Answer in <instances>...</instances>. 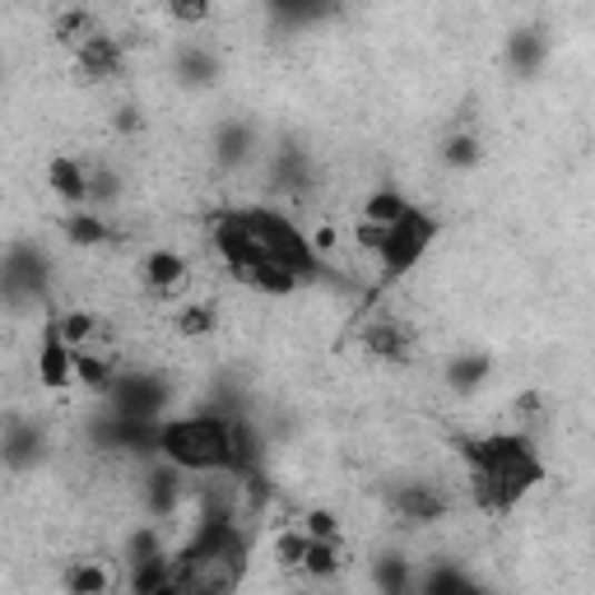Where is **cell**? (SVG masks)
<instances>
[{"instance_id": "35", "label": "cell", "mask_w": 595, "mask_h": 595, "mask_svg": "<svg viewBox=\"0 0 595 595\" xmlns=\"http://www.w3.org/2000/svg\"><path fill=\"white\" fill-rule=\"evenodd\" d=\"M354 238H358V247H364V251H381V242H386V224H373V219H358L354 224Z\"/></svg>"}, {"instance_id": "12", "label": "cell", "mask_w": 595, "mask_h": 595, "mask_svg": "<svg viewBox=\"0 0 595 595\" xmlns=\"http://www.w3.org/2000/svg\"><path fill=\"white\" fill-rule=\"evenodd\" d=\"M187 256L182 251H172V247H159V251H149L145 261H140V279H145V289L149 294H159V298H172L177 289L187 284Z\"/></svg>"}, {"instance_id": "17", "label": "cell", "mask_w": 595, "mask_h": 595, "mask_svg": "<svg viewBox=\"0 0 595 595\" xmlns=\"http://www.w3.org/2000/svg\"><path fill=\"white\" fill-rule=\"evenodd\" d=\"M270 187H275V191H303V187H313V163H307V149L284 145V149L275 153V163H270Z\"/></svg>"}, {"instance_id": "36", "label": "cell", "mask_w": 595, "mask_h": 595, "mask_svg": "<svg viewBox=\"0 0 595 595\" xmlns=\"http://www.w3.org/2000/svg\"><path fill=\"white\" fill-rule=\"evenodd\" d=\"M112 126H117V131H140V117H136V108H121Z\"/></svg>"}, {"instance_id": "5", "label": "cell", "mask_w": 595, "mask_h": 595, "mask_svg": "<svg viewBox=\"0 0 595 595\" xmlns=\"http://www.w3.org/2000/svg\"><path fill=\"white\" fill-rule=\"evenodd\" d=\"M108 409L112 414H136V419H163L172 400V386L159 373H112L108 381Z\"/></svg>"}, {"instance_id": "6", "label": "cell", "mask_w": 595, "mask_h": 595, "mask_svg": "<svg viewBox=\"0 0 595 595\" xmlns=\"http://www.w3.org/2000/svg\"><path fill=\"white\" fill-rule=\"evenodd\" d=\"M47 460V428L29 414H6L0 419V465L14 475H29Z\"/></svg>"}, {"instance_id": "26", "label": "cell", "mask_w": 595, "mask_h": 595, "mask_svg": "<svg viewBox=\"0 0 595 595\" xmlns=\"http://www.w3.org/2000/svg\"><path fill=\"white\" fill-rule=\"evenodd\" d=\"M75 381L102 396V391H108V381H112V364H108V358H98V354H89V349L80 345V349H75Z\"/></svg>"}, {"instance_id": "30", "label": "cell", "mask_w": 595, "mask_h": 595, "mask_svg": "<svg viewBox=\"0 0 595 595\" xmlns=\"http://www.w3.org/2000/svg\"><path fill=\"white\" fill-rule=\"evenodd\" d=\"M89 33H98V23H93L89 10H66L57 19V42H66V47H80Z\"/></svg>"}, {"instance_id": "27", "label": "cell", "mask_w": 595, "mask_h": 595, "mask_svg": "<svg viewBox=\"0 0 595 595\" xmlns=\"http://www.w3.org/2000/svg\"><path fill=\"white\" fill-rule=\"evenodd\" d=\"M177 326H182V335H191V340H205V335H215V326H219L215 303H187L182 317H177Z\"/></svg>"}, {"instance_id": "1", "label": "cell", "mask_w": 595, "mask_h": 595, "mask_svg": "<svg viewBox=\"0 0 595 595\" xmlns=\"http://www.w3.org/2000/svg\"><path fill=\"white\" fill-rule=\"evenodd\" d=\"M456 452L470 475V498L488 516H507L535 484H545L549 465L535 452L530 433H484V437H456Z\"/></svg>"}, {"instance_id": "25", "label": "cell", "mask_w": 595, "mask_h": 595, "mask_svg": "<svg viewBox=\"0 0 595 595\" xmlns=\"http://www.w3.org/2000/svg\"><path fill=\"white\" fill-rule=\"evenodd\" d=\"M405 210H409V196H400L396 187H377L364 200V219H373V224H396Z\"/></svg>"}, {"instance_id": "16", "label": "cell", "mask_w": 595, "mask_h": 595, "mask_svg": "<svg viewBox=\"0 0 595 595\" xmlns=\"http://www.w3.org/2000/svg\"><path fill=\"white\" fill-rule=\"evenodd\" d=\"M47 187L66 205H89V168L80 159H70V153H61V159L47 163Z\"/></svg>"}, {"instance_id": "24", "label": "cell", "mask_w": 595, "mask_h": 595, "mask_svg": "<svg viewBox=\"0 0 595 595\" xmlns=\"http://www.w3.org/2000/svg\"><path fill=\"white\" fill-rule=\"evenodd\" d=\"M340 539H313L307 545V554H303V573L307 577H317V582H326V577H335L340 573Z\"/></svg>"}, {"instance_id": "8", "label": "cell", "mask_w": 595, "mask_h": 595, "mask_svg": "<svg viewBox=\"0 0 595 595\" xmlns=\"http://www.w3.org/2000/svg\"><path fill=\"white\" fill-rule=\"evenodd\" d=\"M75 66H80L85 80H117V75L126 70V47H121V38L98 29L75 47Z\"/></svg>"}, {"instance_id": "2", "label": "cell", "mask_w": 595, "mask_h": 595, "mask_svg": "<svg viewBox=\"0 0 595 595\" xmlns=\"http://www.w3.org/2000/svg\"><path fill=\"white\" fill-rule=\"evenodd\" d=\"M159 456L191 475H232L228 409H205L187 419H159Z\"/></svg>"}, {"instance_id": "7", "label": "cell", "mask_w": 595, "mask_h": 595, "mask_svg": "<svg viewBox=\"0 0 595 595\" xmlns=\"http://www.w3.org/2000/svg\"><path fill=\"white\" fill-rule=\"evenodd\" d=\"M386 507H391L396 522H405V526H433L452 512V498L428 479H405V484H391Z\"/></svg>"}, {"instance_id": "10", "label": "cell", "mask_w": 595, "mask_h": 595, "mask_svg": "<svg viewBox=\"0 0 595 595\" xmlns=\"http://www.w3.org/2000/svg\"><path fill=\"white\" fill-rule=\"evenodd\" d=\"M38 381L47 386V391H66V386L75 381V349L61 340L57 317H51V321L42 326V345H38Z\"/></svg>"}, {"instance_id": "34", "label": "cell", "mask_w": 595, "mask_h": 595, "mask_svg": "<svg viewBox=\"0 0 595 595\" xmlns=\"http://www.w3.org/2000/svg\"><path fill=\"white\" fill-rule=\"evenodd\" d=\"M108 200H117V172L89 168V205H108Z\"/></svg>"}, {"instance_id": "21", "label": "cell", "mask_w": 595, "mask_h": 595, "mask_svg": "<svg viewBox=\"0 0 595 595\" xmlns=\"http://www.w3.org/2000/svg\"><path fill=\"white\" fill-rule=\"evenodd\" d=\"M145 503H149V512H153V516H168V512H177V503H182V470H177L172 460L163 465V470H153V475H149Z\"/></svg>"}, {"instance_id": "13", "label": "cell", "mask_w": 595, "mask_h": 595, "mask_svg": "<svg viewBox=\"0 0 595 595\" xmlns=\"http://www.w3.org/2000/svg\"><path fill=\"white\" fill-rule=\"evenodd\" d=\"M256 145H261V136H256V121L232 117V121H224L215 131V159H219V168H242V163H251Z\"/></svg>"}, {"instance_id": "31", "label": "cell", "mask_w": 595, "mask_h": 595, "mask_svg": "<svg viewBox=\"0 0 595 595\" xmlns=\"http://www.w3.org/2000/svg\"><path fill=\"white\" fill-rule=\"evenodd\" d=\"M112 586V577L102 573V567H89V563H80V567H70L66 573V591H75V595H102Z\"/></svg>"}, {"instance_id": "11", "label": "cell", "mask_w": 595, "mask_h": 595, "mask_svg": "<svg viewBox=\"0 0 595 595\" xmlns=\"http://www.w3.org/2000/svg\"><path fill=\"white\" fill-rule=\"evenodd\" d=\"M364 349L373 358H381V364H409L414 354V330L396 317H373L364 326Z\"/></svg>"}, {"instance_id": "18", "label": "cell", "mask_w": 595, "mask_h": 595, "mask_svg": "<svg viewBox=\"0 0 595 595\" xmlns=\"http://www.w3.org/2000/svg\"><path fill=\"white\" fill-rule=\"evenodd\" d=\"M373 586L377 591H386V595H405V591H414V563H409V554H400V549H391V554H381V558H373Z\"/></svg>"}, {"instance_id": "32", "label": "cell", "mask_w": 595, "mask_h": 595, "mask_svg": "<svg viewBox=\"0 0 595 595\" xmlns=\"http://www.w3.org/2000/svg\"><path fill=\"white\" fill-rule=\"evenodd\" d=\"M163 10L182 23V29H196V23L215 14V0H163Z\"/></svg>"}, {"instance_id": "20", "label": "cell", "mask_w": 595, "mask_h": 595, "mask_svg": "<svg viewBox=\"0 0 595 595\" xmlns=\"http://www.w3.org/2000/svg\"><path fill=\"white\" fill-rule=\"evenodd\" d=\"M414 591H424V595H465V591H479V582L470 573H460L456 563H433L424 577H414Z\"/></svg>"}, {"instance_id": "15", "label": "cell", "mask_w": 595, "mask_h": 595, "mask_svg": "<svg viewBox=\"0 0 595 595\" xmlns=\"http://www.w3.org/2000/svg\"><path fill=\"white\" fill-rule=\"evenodd\" d=\"M224 75V61L215 47H200V42H187L177 47V80L191 85V89H210Z\"/></svg>"}, {"instance_id": "22", "label": "cell", "mask_w": 595, "mask_h": 595, "mask_svg": "<svg viewBox=\"0 0 595 595\" xmlns=\"http://www.w3.org/2000/svg\"><path fill=\"white\" fill-rule=\"evenodd\" d=\"M266 6L284 29H307V23H317L335 10V0H266Z\"/></svg>"}, {"instance_id": "4", "label": "cell", "mask_w": 595, "mask_h": 595, "mask_svg": "<svg viewBox=\"0 0 595 595\" xmlns=\"http://www.w3.org/2000/svg\"><path fill=\"white\" fill-rule=\"evenodd\" d=\"M47 284H51L47 251H38L33 242H14V247L0 251V298H6V303L42 298Z\"/></svg>"}, {"instance_id": "29", "label": "cell", "mask_w": 595, "mask_h": 595, "mask_svg": "<svg viewBox=\"0 0 595 595\" xmlns=\"http://www.w3.org/2000/svg\"><path fill=\"white\" fill-rule=\"evenodd\" d=\"M307 545H313V535H307L303 526H289V530H279V535H275V558H279L284 567H303Z\"/></svg>"}, {"instance_id": "14", "label": "cell", "mask_w": 595, "mask_h": 595, "mask_svg": "<svg viewBox=\"0 0 595 595\" xmlns=\"http://www.w3.org/2000/svg\"><path fill=\"white\" fill-rule=\"evenodd\" d=\"M443 377H447V391H456V396H475V391H484V381L494 377V358H488L484 349L452 354V358H447V368H443Z\"/></svg>"}, {"instance_id": "23", "label": "cell", "mask_w": 595, "mask_h": 595, "mask_svg": "<svg viewBox=\"0 0 595 595\" xmlns=\"http://www.w3.org/2000/svg\"><path fill=\"white\" fill-rule=\"evenodd\" d=\"M66 238H70L75 247H102V242L112 238V228L102 224L93 210H80V205H75L70 219H66Z\"/></svg>"}, {"instance_id": "3", "label": "cell", "mask_w": 595, "mask_h": 595, "mask_svg": "<svg viewBox=\"0 0 595 595\" xmlns=\"http://www.w3.org/2000/svg\"><path fill=\"white\" fill-rule=\"evenodd\" d=\"M437 238H443V224H437V215H428L424 205H414V200H409V210H405L396 224H386V242H381V251H377V261H381V284L405 279V275L433 251Z\"/></svg>"}, {"instance_id": "33", "label": "cell", "mask_w": 595, "mask_h": 595, "mask_svg": "<svg viewBox=\"0 0 595 595\" xmlns=\"http://www.w3.org/2000/svg\"><path fill=\"white\" fill-rule=\"evenodd\" d=\"M298 526L313 535V539H340V522H335V512H326V507H313Z\"/></svg>"}, {"instance_id": "9", "label": "cell", "mask_w": 595, "mask_h": 595, "mask_svg": "<svg viewBox=\"0 0 595 595\" xmlns=\"http://www.w3.org/2000/svg\"><path fill=\"white\" fill-rule=\"evenodd\" d=\"M503 61H507V70L516 75V80H535V75L545 70V61H549V33L539 29V23L516 29L507 38V47H503Z\"/></svg>"}, {"instance_id": "19", "label": "cell", "mask_w": 595, "mask_h": 595, "mask_svg": "<svg viewBox=\"0 0 595 595\" xmlns=\"http://www.w3.org/2000/svg\"><path fill=\"white\" fill-rule=\"evenodd\" d=\"M484 163V140L470 131V126H460V131H452L443 140V168L447 172H470Z\"/></svg>"}, {"instance_id": "28", "label": "cell", "mask_w": 595, "mask_h": 595, "mask_svg": "<svg viewBox=\"0 0 595 595\" xmlns=\"http://www.w3.org/2000/svg\"><path fill=\"white\" fill-rule=\"evenodd\" d=\"M57 330H61V340L70 349H80V345H89L93 335H98V317L93 313H61L57 317Z\"/></svg>"}]
</instances>
